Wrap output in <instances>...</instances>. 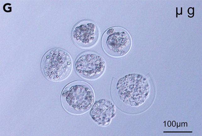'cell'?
<instances>
[{"instance_id":"6da1fadb","label":"cell","mask_w":202,"mask_h":136,"mask_svg":"<svg viewBox=\"0 0 202 136\" xmlns=\"http://www.w3.org/2000/svg\"><path fill=\"white\" fill-rule=\"evenodd\" d=\"M62 104L69 113L75 115L82 114L92 107L94 95L93 89L86 82L76 81L67 84L61 96Z\"/></svg>"},{"instance_id":"7a4b0ae2","label":"cell","mask_w":202,"mask_h":136,"mask_svg":"<svg viewBox=\"0 0 202 136\" xmlns=\"http://www.w3.org/2000/svg\"><path fill=\"white\" fill-rule=\"evenodd\" d=\"M149 86L146 79L141 75L132 74L121 78L113 84L111 91L126 106H138L147 98Z\"/></svg>"},{"instance_id":"3957f363","label":"cell","mask_w":202,"mask_h":136,"mask_svg":"<svg viewBox=\"0 0 202 136\" xmlns=\"http://www.w3.org/2000/svg\"><path fill=\"white\" fill-rule=\"evenodd\" d=\"M41 67L43 74L47 79L53 81H61L70 74L72 62L66 51L55 48L49 50L44 55Z\"/></svg>"},{"instance_id":"277c9868","label":"cell","mask_w":202,"mask_h":136,"mask_svg":"<svg viewBox=\"0 0 202 136\" xmlns=\"http://www.w3.org/2000/svg\"><path fill=\"white\" fill-rule=\"evenodd\" d=\"M101 42L104 52L109 55L115 57L126 54L132 45L131 38L128 32L119 27L108 29L103 35Z\"/></svg>"},{"instance_id":"5b68a950","label":"cell","mask_w":202,"mask_h":136,"mask_svg":"<svg viewBox=\"0 0 202 136\" xmlns=\"http://www.w3.org/2000/svg\"><path fill=\"white\" fill-rule=\"evenodd\" d=\"M74 66L75 70L79 76L92 80L102 75L106 68V63L99 54L87 51L82 53L77 57Z\"/></svg>"},{"instance_id":"8992f818","label":"cell","mask_w":202,"mask_h":136,"mask_svg":"<svg viewBox=\"0 0 202 136\" xmlns=\"http://www.w3.org/2000/svg\"><path fill=\"white\" fill-rule=\"evenodd\" d=\"M99 30L93 22L84 20L77 23L72 31V38L75 44L81 48H89L97 43L99 37Z\"/></svg>"},{"instance_id":"52a82bcc","label":"cell","mask_w":202,"mask_h":136,"mask_svg":"<svg viewBox=\"0 0 202 136\" xmlns=\"http://www.w3.org/2000/svg\"><path fill=\"white\" fill-rule=\"evenodd\" d=\"M115 107L110 101L102 99L96 101L90 112V116L98 125H108L115 116Z\"/></svg>"},{"instance_id":"ba28073f","label":"cell","mask_w":202,"mask_h":136,"mask_svg":"<svg viewBox=\"0 0 202 136\" xmlns=\"http://www.w3.org/2000/svg\"><path fill=\"white\" fill-rule=\"evenodd\" d=\"M8 4L7 5V3L5 4L3 6V9L4 10L7 12H10L11 11V7H9L10 5H11L10 3L9 4L8 6Z\"/></svg>"},{"instance_id":"9c48e42d","label":"cell","mask_w":202,"mask_h":136,"mask_svg":"<svg viewBox=\"0 0 202 136\" xmlns=\"http://www.w3.org/2000/svg\"><path fill=\"white\" fill-rule=\"evenodd\" d=\"M188 14L190 15L193 14L194 15V8L191 7L189 8H188Z\"/></svg>"}]
</instances>
